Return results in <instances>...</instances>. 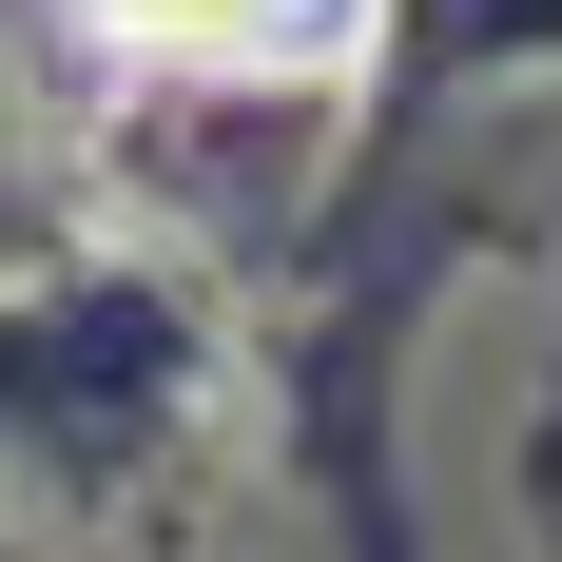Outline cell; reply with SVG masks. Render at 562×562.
Segmentation results:
<instances>
[{"instance_id":"obj_1","label":"cell","mask_w":562,"mask_h":562,"mask_svg":"<svg viewBox=\"0 0 562 562\" xmlns=\"http://www.w3.org/2000/svg\"><path fill=\"white\" fill-rule=\"evenodd\" d=\"M389 0H78V40L136 78H330Z\"/></svg>"}]
</instances>
